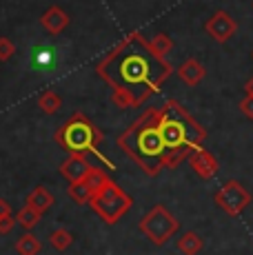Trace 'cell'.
Wrapping results in <instances>:
<instances>
[{
  "instance_id": "cell-1",
  "label": "cell",
  "mask_w": 253,
  "mask_h": 255,
  "mask_svg": "<svg viewBox=\"0 0 253 255\" xmlns=\"http://www.w3.org/2000/svg\"><path fill=\"white\" fill-rule=\"evenodd\" d=\"M120 58L116 60V85H118V105L138 107L140 100L133 89H140V96L147 98L149 93L158 91L160 85L171 76V67L162 58L153 56L149 42H144L138 33L126 38L120 49Z\"/></svg>"
},
{
  "instance_id": "cell-2",
  "label": "cell",
  "mask_w": 253,
  "mask_h": 255,
  "mask_svg": "<svg viewBox=\"0 0 253 255\" xmlns=\"http://www.w3.org/2000/svg\"><path fill=\"white\" fill-rule=\"evenodd\" d=\"M158 127L164 142V149H167L164 169H176L196 149H202L204 140H207V131L176 100H169L167 107L160 109Z\"/></svg>"
},
{
  "instance_id": "cell-3",
  "label": "cell",
  "mask_w": 253,
  "mask_h": 255,
  "mask_svg": "<svg viewBox=\"0 0 253 255\" xmlns=\"http://www.w3.org/2000/svg\"><path fill=\"white\" fill-rule=\"evenodd\" d=\"M160 111L151 109L147 111L129 131L118 140V144L126 151L131 160H135L147 175H158L164 169V158H167V149H164L162 135H160Z\"/></svg>"
},
{
  "instance_id": "cell-4",
  "label": "cell",
  "mask_w": 253,
  "mask_h": 255,
  "mask_svg": "<svg viewBox=\"0 0 253 255\" xmlns=\"http://www.w3.org/2000/svg\"><path fill=\"white\" fill-rule=\"evenodd\" d=\"M100 140H102V135L87 120H82V118H76V120L67 122V125L60 129V133H58V142H60V144L65 146L69 153H80V155H85L87 151L98 153ZM98 158L107 162V158L102 153H98ZM107 164H109V162H107Z\"/></svg>"
},
{
  "instance_id": "cell-5",
  "label": "cell",
  "mask_w": 253,
  "mask_h": 255,
  "mask_svg": "<svg viewBox=\"0 0 253 255\" xmlns=\"http://www.w3.org/2000/svg\"><path fill=\"white\" fill-rule=\"evenodd\" d=\"M89 204L107 224H116L126 211L131 209L133 200H131L116 182H107L98 193L91 195Z\"/></svg>"
},
{
  "instance_id": "cell-6",
  "label": "cell",
  "mask_w": 253,
  "mask_h": 255,
  "mask_svg": "<svg viewBox=\"0 0 253 255\" xmlns=\"http://www.w3.org/2000/svg\"><path fill=\"white\" fill-rule=\"evenodd\" d=\"M178 229H180V222L164 204H155V207L140 220V231H142V235H147L149 242H153L155 247L167 244L169 240L178 233Z\"/></svg>"
},
{
  "instance_id": "cell-7",
  "label": "cell",
  "mask_w": 253,
  "mask_h": 255,
  "mask_svg": "<svg viewBox=\"0 0 253 255\" xmlns=\"http://www.w3.org/2000/svg\"><path fill=\"white\" fill-rule=\"evenodd\" d=\"M213 200H216V204L225 211L227 215L236 218V215H240L242 211L251 204V193L238 182V180H227V182L218 189Z\"/></svg>"
},
{
  "instance_id": "cell-8",
  "label": "cell",
  "mask_w": 253,
  "mask_h": 255,
  "mask_svg": "<svg viewBox=\"0 0 253 255\" xmlns=\"http://www.w3.org/2000/svg\"><path fill=\"white\" fill-rule=\"evenodd\" d=\"M204 29H207V33L213 38V40L229 42L233 38V33L238 31V24L227 11H222L220 9V11H216L211 18H209L207 24H204Z\"/></svg>"
},
{
  "instance_id": "cell-9",
  "label": "cell",
  "mask_w": 253,
  "mask_h": 255,
  "mask_svg": "<svg viewBox=\"0 0 253 255\" xmlns=\"http://www.w3.org/2000/svg\"><path fill=\"white\" fill-rule=\"evenodd\" d=\"M189 164H191V169L198 173V178L202 180H211L216 178L218 173V160L213 158V153H209L207 149H196L191 155H189Z\"/></svg>"
},
{
  "instance_id": "cell-10",
  "label": "cell",
  "mask_w": 253,
  "mask_h": 255,
  "mask_svg": "<svg viewBox=\"0 0 253 255\" xmlns=\"http://www.w3.org/2000/svg\"><path fill=\"white\" fill-rule=\"evenodd\" d=\"M29 65L33 71H53L58 65V53L51 45H38L29 53Z\"/></svg>"
},
{
  "instance_id": "cell-11",
  "label": "cell",
  "mask_w": 253,
  "mask_h": 255,
  "mask_svg": "<svg viewBox=\"0 0 253 255\" xmlns=\"http://www.w3.org/2000/svg\"><path fill=\"white\" fill-rule=\"evenodd\" d=\"M87 171H89V164H87L85 155H80V153H71L69 160L60 166V173L69 180V184L82 182V180H85V175H87Z\"/></svg>"
},
{
  "instance_id": "cell-12",
  "label": "cell",
  "mask_w": 253,
  "mask_h": 255,
  "mask_svg": "<svg viewBox=\"0 0 253 255\" xmlns=\"http://www.w3.org/2000/svg\"><path fill=\"white\" fill-rule=\"evenodd\" d=\"M178 76L182 78V82H187L189 87H196V85L202 82V78L207 76V71H204L200 60H196V58H187V60L180 65Z\"/></svg>"
},
{
  "instance_id": "cell-13",
  "label": "cell",
  "mask_w": 253,
  "mask_h": 255,
  "mask_svg": "<svg viewBox=\"0 0 253 255\" xmlns=\"http://www.w3.org/2000/svg\"><path fill=\"white\" fill-rule=\"evenodd\" d=\"M27 207L42 215V213H47V211L53 207V195L45 189V186H36V189L27 195Z\"/></svg>"
},
{
  "instance_id": "cell-14",
  "label": "cell",
  "mask_w": 253,
  "mask_h": 255,
  "mask_svg": "<svg viewBox=\"0 0 253 255\" xmlns=\"http://www.w3.org/2000/svg\"><path fill=\"white\" fill-rule=\"evenodd\" d=\"M40 22H42V27H45L49 33H60L62 29L67 27L69 18H67V13L62 11L60 7H49L45 11V16L40 18Z\"/></svg>"
},
{
  "instance_id": "cell-15",
  "label": "cell",
  "mask_w": 253,
  "mask_h": 255,
  "mask_svg": "<svg viewBox=\"0 0 253 255\" xmlns=\"http://www.w3.org/2000/svg\"><path fill=\"white\" fill-rule=\"evenodd\" d=\"M178 251L182 255H198L204 249V240L196 231H187L184 235H180L176 242Z\"/></svg>"
},
{
  "instance_id": "cell-16",
  "label": "cell",
  "mask_w": 253,
  "mask_h": 255,
  "mask_svg": "<svg viewBox=\"0 0 253 255\" xmlns=\"http://www.w3.org/2000/svg\"><path fill=\"white\" fill-rule=\"evenodd\" d=\"M82 182H85V186L89 189V193L94 195V193H98L107 182H111V180H109V175H107L105 171L98 169V166H89V171H87V175H85Z\"/></svg>"
},
{
  "instance_id": "cell-17",
  "label": "cell",
  "mask_w": 253,
  "mask_h": 255,
  "mask_svg": "<svg viewBox=\"0 0 253 255\" xmlns=\"http://www.w3.org/2000/svg\"><path fill=\"white\" fill-rule=\"evenodd\" d=\"M42 251V242L33 233H25L16 242V253L18 255H38Z\"/></svg>"
},
{
  "instance_id": "cell-18",
  "label": "cell",
  "mask_w": 253,
  "mask_h": 255,
  "mask_svg": "<svg viewBox=\"0 0 253 255\" xmlns=\"http://www.w3.org/2000/svg\"><path fill=\"white\" fill-rule=\"evenodd\" d=\"M49 242L56 251H67L74 244V233H69L67 229H56L49 233Z\"/></svg>"
},
{
  "instance_id": "cell-19",
  "label": "cell",
  "mask_w": 253,
  "mask_h": 255,
  "mask_svg": "<svg viewBox=\"0 0 253 255\" xmlns=\"http://www.w3.org/2000/svg\"><path fill=\"white\" fill-rule=\"evenodd\" d=\"M171 47H173V42H171V38H169L167 33H158V36L149 42V49L153 51V56L162 58V60H164V56L171 51Z\"/></svg>"
},
{
  "instance_id": "cell-20",
  "label": "cell",
  "mask_w": 253,
  "mask_h": 255,
  "mask_svg": "<svg viewBox=\"0 0 253 255\" xmlns=\"http://www.w3.org/2000/svg\"><path fill=\"white\" fill-rule=\"evenodd\" d=\"M40 218H42V215H40V213H36L33 209L22 207L20 211H18V215H16V222L20 224L22 229H27V231H29V229H33L38 222H40Z\"/></svg>"
},
{
  "instance_id": "cell-21",
  "label": "cell",
  "mask_w": 253,
  "mask_h": 255,
  "mask_svg": "<svg viewBox=\"0 0 253 255\" xmlns=\"http://www.w3.org/2000/svg\"><path fill=\"white\" fill-rule=\"evenodd\" d=\"M38 105H40V109H42V111H47V114H56V111L60 109L62 100H60V96H58V93L47 91V93H42V96H40Z\"/></svg>"
},
{
  "instance_id": "cell-22",
  "label": "cell",
  "mask_w": 253,
  "mask_h": 255,
  "mask_svg": "<svg viewBox=\"0 0 253 255\" xmlns=\"http://www.w3.org/2000/svg\"><path fill=\"white\" fill-rule=\"evenodd\" d=\"M67 193H69V198L76 200L78 204H87V202L91 200V193H89V189L85 186V182H74V184H69Z\"/></svg>"
},
{
  "instance_id": "cell-23",
  "label": "cell",
  "mask_w": 253,
  "mask_h": 255,
  "mask_svg": "<svg viewBox=\"0 0 253 255\" xmlns=\"http://www.w3.org/2000/svg\"><path fill=\"white\" fill-rule=\"evenodd\" d=\"M238 109H240V114L245 116L247 120H253V98L251 96H245V100H240Z\"/></svg>"
},
{
  "instance_id": "cell-24",
  "label": "cell",
  "mask_w": 253,
  "mask_h": 255,
  "mask_svg": "<svg viewBox=\"0 0 253 255\" xmlns=\"http://www.w3.org/2000/svg\"><path fill=\"white\" fill-rule=\"evenodd\" d=\"M13 53V45L7 38H0V60H9Z\"/></svg>"
},
{
  "instance_id": "cell-25",
  "label": "cell",
  "mask_w": 253,
  "mask_h": 255,
  "mask_svg": "<svg viewBox=\"0 0 253 255\" xmlns=\"http://www.w3.org/2000/svg\"><path fill=\"white\" fill-rule=\"evenodd\" d=\"M13 224H16V220H13L11 215H7V218H0V235H7L13 229Z\"/></svg>"
},
{
  "instance_id": "cell-26",
  "label": "cell",
  "mask_w": 253,
  "mask_h": 255,
  "mask_svg": "<svg viewBox=\"0 0 253 255\" xmlns=\"http://www.w3.org/2000/svg\"><path fill=\"white\" fill-rule=\"evenodd\" d=\"M7 215H11V207H9L7 200L0 198V218H7Z\"/></svg>"
},
{
  "instance_id": "cell-27",
  "label": "cell",
  "mask_w": 253,
  "mask_h": 255,
  "mask_svg": "<svg viewBox=\"0 0 253 255\" xmlns=\"http://www.w3.org/2000/svg\"><path fill=\"white\" fill-rule=\"evenodd\" d=\"M245 93H247V96H251V98H253V78H249V80L245 82Z\"/></svg>"
},
{
  "instance_id": "cell-28",
  "label": "cell",
  "mask_w": 253,
  "mask_h": 255,
  "mask_svg": "<svg viewBox=\"0 0 253 255\" xmlns=\"http://www.w3.org/2000/svg\"><path fill=\"white\" fill-rule=\"evenodd\" d=\"M251 9H253V2H251Z\"/></svg>"
},
{
  "instance_id": "cell-29",
  "label": "cell",
  "mask_w": 253,
  "mask_h": 255,
  "mask_svg": "<svg viewBox=\"0 0 253 255\" xmlns=\"http://www.w3.org/2000/svg\"><path fill=\"white\" fill-rule=\"evenodd\" d=\"M251 58H253V51H251Z\"/></svg>"
}]
</instances>
